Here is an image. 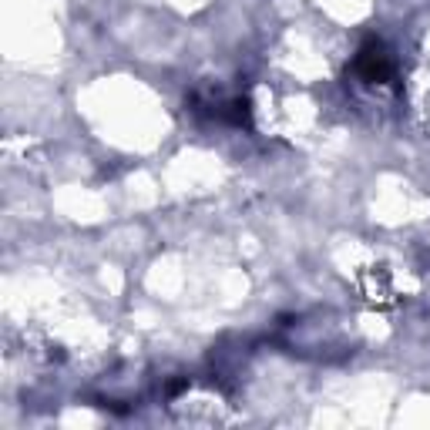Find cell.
I'll list each match as a JSON object with an SVG mask.
<instances>
[{"label": "cell", "mask_w": 430, "mask_h": 430, "mask_svg": "<svg viewBox=\"0 0 430 430\" xmlns=\"http://www.w3.org/2000/svg\"><path fill=\"white\" fill-rule=\"evenodd\" d=\"M353 71L363 81H370V84H384V81L393 77V61H390V54H386V47L380 41H367L356 51Z\"/></svg>", "instance_id": "1"}]
</instances>
